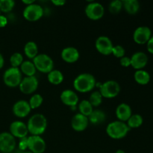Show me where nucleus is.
I'll list each match as a JSON object with an SVG mask.
<instances>
[{
    "label": "nucleus",
    "mask_w": 153,
    "mask_h": 153,
    "mask_svg": "<svg viewBox=\"0 0 153 153\" xmlns=\"http://www.w3.org/2000/svg\"><path fill=\"white\" fill-rule=\"evenodd\" d=\"M28 133L31 135L40 136L47 128V120L42 114H35L29 118L27 123Z\"/></svg>",
    "instance_id": "obj_1"
},
{
    "label": "nucleus",
    "mask_w": 153,
    "mask_h": 153,
    "mask_svg": "<svg viewBox=\"0 0 153 153\" xmlns=\"http://www.w3.org/2000/svg\"><path fill=\"white\" fill-rule=\"evenodd\" d=\"M96 86V79L92 74L82 73L79 75L73 82V87L76 91L88 93L92 91Z\"/></svg>",
    "instance_id": "obj_2"
},
{
    "label": "nucleus",
    "mask_w": 153,
    "mask_h": 153,
    "mask_svg": "<svg viewBox=\"0 0 153 153\" xmlns=\"http://www.w3.org/2000/svg\"><path fill=\"white\" fill-rule=\"evenodd\" d=\"M130 128L125 122L120 120L110 123L106 128V133L108 135L114 140L123 139L127 135Z\"/></svg>",
    "instance_id": "obj_3"
},
{
    "label": "nucleus",
    "mask_w": 153,
    "mask_h": 153,
    "mask_svg": "<svg viewBox=\"0 0 153 153\" xmlns=\"http://www.w3.org/2000/svg\"><path fill=\"white\" fill-rule=\"evenodd\" d=\"M36 70L43 73H49L54 70V61L50 56L46 54H38L33 59Z\"/></svg>",
    "instance_id": "obj_4"
},
{
    "label": "nucleus",
    "mask_w": 153,
    "mask_h": 153,
    "mask_svg": "<svg viewBox=\"0 0 153 153\" xmlns=\"http://www.w3.org/2000/svg\"><path fill=\"white\" fill-rule=\"evenodd\" d=\"M22 79V73L19 68L16 67H10L5 70L3 75L4 85L10 88H16L19 86Z\"/></svg>",
    "instance_id": "obj_5"
},
{
    "label": "nucleus",
    "mask_w": 153,
    "mask_h": 153,
    "mask_svg": "<svg viewBox=\"0 0 153 153\" xmlns=\"http://www.w3.org/2000/svg\"><path fill=\"white\" fill-rule=\"evenodd\" d=\"M100 92L102 97L107 99H112L117 97L120 92V86L117 82L109 80L104 82L100 86Z\"/></svg>",
    "instance_id": "obj_6"
},
{
    "label": "nucleus",
    "mask_w": 153,
    "mask_h": 153,
    "mask_svg": "<svg viewBox=\"0 0 153 153\" xmlns=\"http://www.w3.org/2000/svg\"><path fill=\"white\" fill-rule=\"evenodd\" d=\"M16 146V138L10 132L0 133V151L3 153L13 152Z\"/></svg>",
    "instance_id": "obj_7"
},
{
    "label": "nucleus",
    "mask_w": 153,
    "mask_h": 153,
    "mask_svg": "<svg viewBox=\"0 0 153 153\" xmlns=\"http://www.w3.org/2000/svg\"><path fill=\"white\" fill-rule=\"evenodd\" d=\"M24 18L30 22H35L39 20L43 15V9L39 4H34L25 6L23 10Z\"/></svg>",
    "instance_id": "obj_8"
},
{
    "label": "nucleus",
    "mask_w": 153,
    "mask_h": 153,
    "mask_svg": "<svg viewBox=\"0 0 153 153\" xmlns=\"http://www.w3.org/2000/svg\"><path fill=\"white\" fill-rule=\"evenodd\" d=\"M105 8L99 2H91L85 7V14L91 20H99L104 16Z\"/></svg>",
    "instance_id": "obj_9"
},
{
    "label": "nucleus",
    "mask_w": 153,
    "mask_h": 153,
    "mask_svg": "<svg viewBox=\"0 0 153 153\" xmlns=\"http://www.w3.org/2000/svg\"><path fill=\"white\" fill-rule=\"evenodd\" d=\"M28 149L32 153H43L46 149V143L40 136L31 135L27 138Z\"/></svg>",
    "instance_id": "obj_10"
},
{
    "label": "nucleus",
    "mask_w": 153,
    "mask_h": 153,
    "mask_svg": "<svg viewBox=\"0 0 153 153\" xmlns=\"http://www.w3.org/2000/svg\"><path fill=\"white\" fill-rule=\"evenodd\" d=\"M39 82L35 76H25L22 79L19 85V90L24 94H31L38 88Z\"/></svg>",
    "instance_id": "obj_11"
},
{
    "label": "nucleus",
    "mask_w": 153,
    "mask_h": 153,
    "mask_svg": "<svg viewBox=\"0 0 153 153\" xmlns=\"http://www.w3.org/2000/svg\"><path fill=\"white\" fill-rule=\"evenodd\" d=\"M96 49L103 55H109L112 53L114 45L111 40L106 36H100L95 42Z\"/></svg>",
    "instance_id": "obj_12"
},
{
    "label": "nucleus",
    "mask_w": 153,
    "mask_h": 153,
    "mask_svg": "<svg viewBox=\"0 0 153 153\" xmlns=\"http://www.w3.org/2000/svg\"><path fill=\"white\" fill-rule=\"evenodd\" d=\"M152 37L151 29L147 26H140L136 28L133 34V39L136 43L140 45L147 43Z\"/></svg>",
    "instance_id": "obj_13"
},
{
    "label": "nucleus",
    "mask_w": 153,
    "mask_h": 153,
    "mask_svg": "<svg viewBox=\"0 0 153 153\" xmlns=\"http://www.w3.org/2000/svg\"><path fill=\"white\" fill-rule=\"evenodd\" d=\"M10 133L15 138L22 139L26 137L28 134L27 125L22 121H14L10 125Z\"/></svg>",
    "instance_id": "obj_14"
},
{
    "label": "nucleus",
    "mask_w": 153,
    "mask_h": 153,
    "mask_svg": "<svg viewBox=\"0 0 153 153\" xmlns=\"http://www.w3.org/2000/svg\"><path fill=\"white\" fill-rule=\"evenodd\" d=\"M12 111L13 114L16 117L19 118H23L29 114L31 108L28 104V102L25 100H19L14 103Z\"/></svg>",
    "instance_id": "obj_15"
},
{
    "label": "nucleus",
    "mask_w": 153,
    "mask_h": 153,
    "mask_svg": "<svg viewBox=\"0 0 153 153\" xmlns=\"http://www.w3.org/2000/svg\"><path fill=\"white\" fill-rule=\"evenodd\" d=\"M89 124L88 117L82 114H76L71 120V126L76 131H83L88 128Z\"/></svg>",
    "instance_id": "obj_16"
},
{
    "label": "nucleus",
    "mask_w": 153,
    "mask_h": 153,
    "mask_svg": "<svg viewBox=\"0 0 153 153\" xmlns=\"http://www.w3.org/2000/svg\"><path fill=\"white\" fill-rule=\"evenodd\" d=\"M131 66L137 70H142L148 63V56L143 52H135L130 58Z\"/></svg>",
    "instance_id": "obj_17"
},
{
    "label": "nucleus",
    "mask_w": 153,
    "mask_h": 153,
    "mask_svg": "<svg viewBox=\"0 0 153 153\" xmlns=\"http://www.w3.org/2000/svg\"><path fill=\"white\" fill-rule=\"evenodd\" d=\"M61 58L65 62L73 64L76 62L80 57L79 50L73 46L64 48L61 52Z\"/></svg>",
    "instance_id": "obj_18"
},
{
    "label": "nucleus",
    "mask_w": 153,
    "mask_h": 153,
    "mask_svg": "<svg viewBox=\"0 0 153 153\" xmlns=\"http://www.w3.org/2000/svg\"><path fill=\"white\" fill-rule=\"evenodd\" d=\"M61 102L65 105L70 106V107H75L79 102V97L75 91L72 90L67 89L63 91L61 94Z\"/></svg>",
    "instance_id": "obj_19"
},
{
    "label": "nucleus",
    "mask_w": 153,
    "mask_h": 153,
    "mask_svg": "<svg viewBox=\"0 0 153 153\" xmlns=\"http://www.w3.org/2000/svg\"><path fill=\"white\" fill-rule=\"evenodd\" d=\"M116 117L118 120L122 121V122H127L130 117L132 115V111L131 107L126 103H121L117 107Z\"/></svg>",
    "instance_id": "obj_20"
},
{
    "label": "nucleus",
    "mask_w": 153,
    "mask_h": 153,
    "mask_svg": "<svg viewBox=\"0 0 153 153\" xmlns=\"http://www.w3.org/2000/svg\"><path fill=\"white\" fill-rule=\"evenodd\" d=\"M123 7L128 14H136L140 9V3L137 0L123 1Z\"/></svg>",
    "instance_id": "obj_21"
},
{
    "label": "nucleus",
    "mask_w": 153,
    "mask_h": 153,
    "mask_svg": "<svg viewBox=\"0 0 153 153\" xmlns=\"http://www.w3.org/2000/svg\"><path fill=\"white\" fill-rule=\"evenodd\" d=\"M105 118L106 115L105 112L101 110H99V109L93 111L91 114L88 117L89 122L94 125H99V124L102 123L105 120Z\"/></svg>",
    "instance_id": "obj_22"
},
{
    "label": "nucleus",
    "mask_w": 153,
    "mask_h": 153,
    "mask_svg": "<svg viewBox=\"0 0 153 153\" xmlns=\"http://www.w3.org/2000/svg\"><path fill=\"white\" fill-rule=\"evenodd\" d=\"M48 81L50 84L54 85H58L64 82V75L60 70H52L47 74Z\"/></svg>",
    "instance_id": "obj_23"
},
{
    "label": "nucleus",
    "mask_w": 153,
    "mask_h": 153,
    "mask_svg": "<svg viewBox=\"0 0 153 153\" xmlns=\"http://www.w3.org/2000/svg\"><path fill=\"white\" fill-rule=\"evenodd\" d=\"M19 67H20L19 70H20L22 74L23 73L24 75H25L28 77L34 76L36 71H37L33 61L31 62L30 61H24Z\"/></svg>",
    "instance_id": "obj_24"
},
{
    "label": "nucleus",
    "mask_w": 153,
    "mask_h": 153,
    "mask_svg": "<svg viewBox=\"0 0 153 153\" xmlns=\"http://www.w3.org/2000/svg\"><path fill=\"white\" fill-rule=\"evenodd\" d=\"M24 53L30 59H34L38 55V47L34 41H28L24 46Z\"/></svg>",
    "instance_id": "obj_25"
},
{
    "label": "nucleus",
    "mask_w": 153,
    "mask_h": 153,
    "mask_svg": "<svg viewBox=\"0 0 153 153\" xmlns=\"http://www.w3.org/2000/svg\"><path fill=\"white\" fill-rule=\"evenodd\" d=\"M134 78L135 82L140 85H146L150 81V75L146 70H137L134 73Z\"/></svg>",
    "instance_id": "obj_26"
},
{
    "label": "nucleus",
    "mask_w": 153,
    "mask_h": 153,
    "mask_svg": "<svg viewBox=\"0 0 153 153\" xmlns=\"http://www.w3.org/2000/svg\"><path fill=\"white\" fill-rule=\"evenodd\" d=\"M143 119L141 115L138 114H132L130 117L129 119L127 120V126L129 128H137L141 126L143 124Z\"/></svg>",
    "instance_id": "obj_27"
},
{
    "label": "nucleus",
    "mask_w": 153,
    "mask_h": 153,
    "mask_svg": "<svg viewBox=\"0 0 153 153\" xmlns=\"http://www.w3.org/2000/svg\"><path fill=\"white\" fill-rule=\"evenodd\" d=\"M79 109L80 114H82L84 116L88 117L91 114V113L93 112V111L94 110V107L92 106V105L90 103V102L88 100H84L79 103Z\"/></svg>",
    "instance_id": "obj_28"
},
{
    "label": "nucleus",
    "mask_w": 153,
    "mask_h": 153,
    "mask_svg": "<svg viewBox=\"0 0 153 153\" xmlns=\"http://www.w3.org/2000/svg\"><path fill=\"white\" fill-rule=\"evenodd\" d=\"M43 97H42L40 94H34V95L30 98L29 101H28V104H29L31 109H36L37 108L40 107V106L43 104Z\"/></svg>",
    "instance_id": "obj_29"
},
{
    "label": "nucleus",
    "mask_w": 153,
    "mask_h": 153,
    "mask_svg": "<svg viewBox=\"0 0 153 153\" xmlns=\"http://www.w3.org/2000/svg\"><path fill=\"white\" fill-rule=\"evenodd\" d=\"M15 1L13 0H0V12L8 13L13 9Z\"/></svg>",
    "instance_id": "obj_30"
},
{
    "label": "nucleus",
    "mask_w": 153,
    "mask_h": 153,
    "mask_svg": "<svg viewBox=\"0 0 153 153\" xmlns=\"http://www.w3.org/2000/svg\"><path fill=\"white\" fill-rule=\"evenodd\" d=\"M23 61V56L19 52H15L10 58V65H11V67L19 68V67H20L21 64H22Z\"/></svg>",
    "instance_id": "obj_31"
},
{
    "label": "nucleus",
    "mask_w": 153,
    "mask_h": 153,
    "mask_svg": "<svg viewBox=\"0 0 153 153\" xmlns=\"http://www.w3.org/2000/svg\"><path fill=\"white\" fill-rule=\"evenodd\" d=\"M102 98L100 91H94L90 96V98L88 101L90 102L93 107H98L102 104Z\"/></svg>",
    "instance_id": "obj_32"
},
{
    "label": "nucleus",
    "mask_w": 153,
    "mask_h": 153,
    "mask_svg": "<svg viewBox=\"0 0 153 153\" xmlns=\"http://www.w3.org/2000/svg\"><path fill=\"white\" fill-rule=\"evenodd\" d=\"M123 7V1H120V0H114V1H112L109 4L108 10L111 13L117 14V13L120 12Z\"/></svg>",
    "instance_id": "obj_33"
},
{
    "label": "nucleus",
    "mask_w": 153,
    "mask_h": 153,
    "mask_svg": "<svg viewBox=\"0 0 153 153\" xmlns=\"http://www.w3.org/2000/svg\"><path fill=\"white\" fill-rule=\"evenodd\" d=\"M126 51L123 46H120V45H117V46H114L113 49H112V55L114 57L117 58H121L125 56Z\"/></svg>",
    "instance_id": "obj_34"
},
{
    "label": "nucleus",
    "mask_w": 153,
    "mask_h": 153,
    "mask_svg": "<svg viewBox=\"0 0 153 153\" xmlns=\"http://www.w3.org/2000/svg\"><path fill=\"white\" fill-rule=\"evenodd\" d=\"M120 64L123 67H128L131 66V59L127 56H124L120 60Z\"/></svg>",
    "instance_id": "obj_35"
},
{
    "label": "nucleus",
    "mask_w": 153,
    "mask_h": 153,
    "mask_svg": "<svg viewBox=\"0 0 153 153\" xmlns=\"http://www.w3.org/2000/svg\"><path fill=\"white\" fill-rule=\"evenodd\" d=\"M27 138L28 137H24V138L20 139V141H19V145H18V147L20 150L22 151H25V149H28V143H27Z\"/></svg>",
    "instance_id": "obj_36"
},
{
    "label": "nucleus",
    "mask_w": 153,
    "mask_h": 153,
    "mask_svg": "<svg viewBox=\"0 0 153 153\" xmlns=\"http://www.w3.org/2000/svg\"><path fill=\"white\" fill-rule=\"evenodd\" d=\"M7 19L4 15L0 14V28H4L7 25Z\"/></svg>",
    "instance_id": "obj_37"
},
{
    "label": "nucleus",
    "mask_w": 153,
    "mask_h": 153,
    "mask_svg": "<svg viewBox=\"0 0 153 153\" xmlns=\"http://www.w3.org/2000/svg\"><path fill=\"white\" fill-rule=\"evenodd\" d=\"M146 45H147L148 52H150L151 54H153V35L150 37V39L147 42Z\"/></svg>",
    "instance_id": "obj_38"
},
{
    "label": "nucleus",
    "mask_w": 153,
    "mask_h": 153,
    "mask_svg": "<svg viewBox=\"0 0 153 153\" xmlns=\"http://www.w3.org/2000/svg\"><path fill=\"white\" fill-rule=\"evenodd\" d=\"M52 3L55 6H61L64 5L66 4V1L64 0H52Z\"/></svg>",
    "instance_id": "obj_39"
},
{
    "label": "nucleus",
    "mask_w": 153,
    "mask_h": 153,
    "mask_svg": "<svg viewBox=\"0 0 153 153\" xmlns=\"http://www.w3.org/2000/svg\"><path fill=\"white\" fill-rule=\"evenodd\" d=\"M22 2L23 3V4H25L26 6H28V5H30V4H34V0H22Z\"/></svg>",
    "instance_id": "obj_40"
},
{
    "label": "nucleus",
    "mask_w": 153,
    "mask_h": 153,
    "mask_svg": "<svg viewBox=\"0 0 153 153\" xmlns=\"http://www.w3.org/2000/svg\"><path fill=\"white\" fill-rule=\"evenodd\" d=\"M4 58H3L2 55H1V54L0 53V69L2 68L3 66H4Z\"/></svg>",
    "instance_id": "obj_41"
},
{
    "label": "nucleus",
    "mask_w": 153,
    "mask_h": 153,
    "mask_svg": "<svg viewBox=\"0 0 153 153\" xmlns=\"http://www.w3.org/2000/svg\"><path fill=\"white\" fill-rule=\"evenodd\" d=\"M115 153H126L125 151L122 150V149H118V150L116 151V152Z\"/></svg>",
    "instance_id": "obj_42"
},
{
    "label": "nucleus",
    "mask_w": 153,
    "mask_h": 153,
    "mask_svg": "<svg viewBox=\"0 0 153 153\" xmlns=\"http://www.w3.org/2000/svg\"><path fill=\"white\" fill-rule=\"evenodd\" d=\"M21 153H32V152H30V151L28 150V151H24V152H22Z\"/></svg>",
    "instance_id": "obj_43"
},
{
    "label": "nucleus",
    "mask_w": 153,
    "mask_h": 153,
    "mask_svg": "<svg viewBox=\"0 0 153 153\" xmlns=\"http://www.w3.org/2000/svg\"><path fill=\"white\" fill-rule=\"evenodd\" d=\"M10 153H13V152H10Z\"/></svg>",
    "instance_id": "obj_44"
},
{
    "label": "nucleus",
    "mask_w": 153,
    "mask_h": 153,
    "mask_svg": "<svg viewBox=\"0 0 153 153\" xmlns=\"http://www.w3.org/2000/svg\"><path fill=\"white\" fill-rule=\"evenodd\" d=\"M0 13H1V12H0Z\"/></svg>",
    "instance_id": "obj_45"
}]
</instances>
